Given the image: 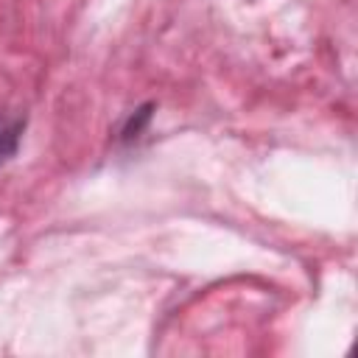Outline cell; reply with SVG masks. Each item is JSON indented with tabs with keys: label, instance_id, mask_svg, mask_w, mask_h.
I'll use <instances>...</instances> for the list:
<instances>
[{
	"label": "cell",
	"instance_id": "cell-2",
	"mask_svg": "<svg viewBox=\"0 0 358 358\" xmlns=\"http://www.w3.org/2000/svg\"><path fill=\"white\" fill-rule=\"evenodd\" d=\"M148 117H151V103H145L143 109H137V112L129 117V123H126V129H123V137H126V140L137 137V134L143 131V126H145Z\"/></svg>",
	"mask_w": 358,
	"mask_h": 358
},
{
	"label": "cell",
	"instance_id": "cell-1",
	"mask_svg": "<svg viewBox=\"0 0 358 358\" xmlns=\"http://www.w3.org/2000/svg\"><path fill=\"white\" fill-rule=\"evenodd\" d=\"M25 129V117H11V115H0V165L8 162L17 148H20V137Z\"/></svg>",
	"mask_w": 358,
	"mask_h": 358
}]
</instances>
